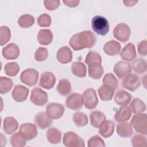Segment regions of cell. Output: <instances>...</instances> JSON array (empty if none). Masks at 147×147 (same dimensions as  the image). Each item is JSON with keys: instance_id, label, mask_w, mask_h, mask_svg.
I'll list each match as a JSON object with an SVG mask.
<instances>
[{"instance_id": "cell-32", "label": "cell", "mask_w": 147, "mask_h": 147, "mask_svg": "<svg viewBox=\"0 0 147 147\" xmlns=\"http://www.w3.org/2000/svg\"><path fill=\"white\" fill-rule=\"evenodd\" d=\"M85 63L88 66H92L95 65L101 64L102 57L98 52L95 51H89L87 53L86 59Z\"/></svg>"}, {"instance_id": "cell-8", "label": "cell", "mask_w": 147, "mask_h": 147, "mask_svg": "<svg viewBox=\"0 0 147 147\" xmlns=\"http://www.w3.org/2000/svg\"><path fill=\"white\" fill-rule=\"evenodd\" d=\"M141 84L140 76L134 74H129L126 75L121 82L122 86L131 91H134L139 88Z\"/></svg>"}, {"instance_id": "cell-26", "label": "cell", "mask_w": 147, "mask_h": 147, "mask_svg": "<svg viewBox=\"0 0 147 147\" xmlns=\"http://www.w3.org/2000/svg\"><path fill=\"white\" fill-rule=\"evenodd\" d=\"M53 35L49 29H42L39 30L37 34V40L41 45H47L51 44L53 40Z\"/></svg>"}, {"instance_id": "cell-17", "label": "cell", "mask_w": 147, "mask_h": 147, "mask_svg": "<svg viewBox=\"0 0 147 147\" xmlns=\"http://www.w3.org/2000/svg\"><path fill=\"white\" fill-rule=\"evenodd\" d=\"M34 122L41 129H45L52 124V119H51L44 111L38 113L34 117Z\"/></svg>"}, {"instance_id": "cell-5", "label": "cell", "mask_w": 147, "mask_h": 147, "mask_svg": "<svg viewBox=\"0 0 147 147\" xmlns=\"http://www.w3.org/2000/svg\"><path fill=\"white\" fill-rule=\"evenodd\" d=\"M48 100V94L39 87H34L32 90L30 96V102L38 106H43Z\"/></svg>"}, {"instance_id": "cell-15", "label": "cell", "mask_w": 147, "mask_h": 147, "mask_svg": "<svg viewBox=\"0 0 147 147\" xmlns=\"http://www.w3.org/2000/svg\"><path fill=\"white\" fill-rule=\"evenodd\" d=\"M2 54L7 60H15L20 55V48L17 44L11 42L2 49Z\"/></svg>"}, {"instance_id": "cell-24", "label": "cell", "mask_w": 147, "mask_h": 147, "mask_svg": "<svg viewBox=\"0 0 147 147\" xmlns=\"http://www.w3.org/2000/svg\"><path fill=\"white\" fill-rule=\"evenodd\" d=\"M121 44L117 41L111 40L106 42L103 46L104 52L109 56L118 55L121 51Z\"/></svg>"}, {"instance_id": "cell-10", "label": "cell", "mask_w": 147, "mask_h": 147, "mask_svg": "<svg viewBox=\"0 0 147 147\" xmlns=\"http://www.w3.org/2000/svg\"><path fill=\"white\" fill-rule=\"evenodd\" d=\"M83 104V96L79 93H72L68 96H67L65 100V105L67 107L74 110L80 109L82 107Z\"/></svg>"}, {"instance_id": "cell-21", "label": "cell", "mask_w": 147, "mask_h": 147, "mask_svg": "<svg viewBox=\"0 0 147 147\" xmlns=\"http://www.w3.org/2000/svg\"><path fill=\"white\" fill-rule=\"evenodd\" d=\"M18 127V122L13 117H6L3 122V129L7 134L14 133Z\"/></svg>"}, {"instance_id": "cell-34", "label": "cell", "mask_w": 147, "mask_h": 147, "mask_svg": "<svg viewBox=\"0 0 147 147\" xmlns=\"http://www.w3.org/2000/svg\"><path fill=\"white\" fill-rule=\"evenodd\" d=\"M57 91L63 96L68 95L71 91V85L69 81L66 79L60 80L57 86Z\"/></svg>"}, {"instance_id": "cell-25", "label": "cell", "mask_w": 147, "mask_h": 147, "mask_svg": "<svg viewBox=\"0 0 147 147\" xmlns=\"http://www.w3.org/2000/svg\"><path fill=\"white\" fill-rule=\"evenodd\" d=\"M117 133L121 137L127 138L133 134V130L130 123L122 122L117 125Z\"/></svg>"}, {"instance_id": "cell-45", "label": "cell", "mask_w": 147, "mask_h": 147, "mask_svg": "<svg viewBox=\"0 0 147 147\" xmlns=\"http://www.w3.org/2000/svg\"><path fill=\"white\" fill-rule=\"evenodd\" d=\"M88 147H96L101 146L105 147V144L102 138H101L98 135H94L88 140Z\"/></svg>"}, {"instance_id": "cell-18", "label": "cell", "mask_w": 147, "mask_h": 147, "mask_svg": "<svg viewBox=\"0 0 147 147\" xmlns=\"http://www.w3.org/2000/svg\"><path fill=\"white\" fill-rule=\"evenodd\" d=\"M120 56L122 59L126 61H131L134 60L137 56L134 45L131 42L127 44L121 51Z\"/></svg>"}, {"instance_id": "cell-39", "label": "cell", "mask_w": 147, "mask_h": 147, "mask_svg": "<svg viewBox=\"0 0 147 147\" xmlns=\"http://www.w3.org/2000/svg\"><path fill=\"white\" fill-rule=\"evenodd\" d=\"M4 71L9 76H15L20 71V66L16 62L7 63L5 65Z\"/></svg>"}, {"instance_id": "cell-1", "label": "cell", "mask_w": 147, "mask_h": 147, "mask_svg": "<svg viewBox=\"0 0 147 147\" xmlns=\"http://www.w3.org/2000/svg\"><path fill=\"white\" fill-rule=\"evenodd\" d=\"M96 41L95 34L91 30H83L73 35L69 41V44L74 51L84 48H90L94 46Z\"/></svg>"}, {"instance_id": "cell-4", "label": "cell", "mask_w": 147, "mask_h": 147, "mask_svg": "<svg viewBox=\"0 0 147 147\" xmlns=\"http://www.w3.org/2000/svg\"><path fill=\"white\" fill-rule=\"evenodd\" d=\"M63 145L67 147H84V141L76 133L69 131L64 134L63 138Z\"/></svg>"}, {"instance_id": "cell-11", "label": "cell", "mask_w": 147, "mask_h": 147, "mask_svg": "<svg viewBox=\"0 0 147 147\" xmlns=\"http://www.w3.org/2000/svg\"><path fill=\"white\" fill-rule=\"evenodd\" d=\"M19 133L26 141H29L37 136V129L32 123H24L20 126Z\"/></svg>"}, {"instance_id": "cell-31", "label": "cell", "mask_w": 147, "mask_h": 147, "mask_svg": "<svg viewBox=\"0 0 147 147\" xmlns=\"http://www.w3.org/2000/svg\"><path fill=\"white\" fill-rule=\"evenodd\" d=\"M131 69L137 74H142L146 71L147 63L145 59L137 58L133 60L131 63Z\"/></svg>"}, {"instance_id": "cell-35", "label": "cell", "mask_w": 147, "mask_h": 147, "mask_svg": "<svg viewBox=\"0 0 147 147\" xmlns=\"http://www.w3.org/2000/svg\"><path fill=\"white\" fill-rule=\"evenodd\" d=\"M34 17L28 14L21 16L18 20V24L22 28H28L32 26L34 23Z\"/></svg>"}, {"instance_id": "cell-19", "label": "cell", "mask_w": 147, "mask_h": 147, "mask_svg": "<svg viewBox=\"0 0 147 147\" xmlns=\"http://www.w3.org/2000/svg\"><path fill=\"white\" fill-rule=\"evenodd\" d=\"M115 127L114 123L110 120L105 119L99 126V133L104 138H109L114 133Z\"/></svg>"}, {"instance_id": "cell-30", "label": "cell", "mask_w": 147, "mask_h": 147, "mask_svg": "<svg viewBox=\"0 0 147 147\" xmlns=\"http://www.w3.org/2000/svg\"><path fill=\"white\" fill-rule=\"evenodd\" d=\"M71 71L72 74L78 77L84 78L86 76L87 68L86 65L82 62L75 61L72 63Z\"/></svg>"}, {"instance_id": "cell-12", "label": "cell", "mask_w": 147, "mask_h": 147, "mask_svg": "<svg viewBox=\"0 0 147 147\" xmlns=\"http://www.w3.org/2000/svg\"><path fill=\"white\" fill-rule=\"evenodd\" d=\"M65 111L64 106L59 103H50L46 107L47 115L52 119H58L60 118Z\"/></svg>"}, {"instance_id": "cell-41", "label": "cell", "mask_w": 147, "mask_h": 147, "mask_svg": "<svg viewBox=\"0 0 147 147\" xmlns=\"http://www.w3.org/2000/svg\"><path fill=\"white\" fill-rule=\"evenodd\" d=\"M10 142L13 147H23L26 145V140L21 136L19 132L14 133L10 137Z\"/></svg>"}, {"instance_id": "cell-51", "label": "cell", "mask_w": 147, "mask_h": 147, "mask_svg": "<svg viewBox=\"0 0 147 147\" xmlns=\"http://www.w3.org/2000/svg\"><path fill=\"white\" fill-rule=\"evenodd\" d=\"M6 144V140L5 138V137L3 136L2 133H1V146H3Z\"/></svg>"}, {"instance_id": "cell-28", "label": "cell", "mask_w": 147, "mask_h": 147, "mask_svg": "<svg viewBox=\"0 0 147 147\" xmlns=\"http://www.w3.org/2000/svg\"><path fill=\"white\" fill-rule=\"evenodd\" d=\"M90 119L91 125L93 127L98 128L101 123L106 119V117L103 113L98 110H95L90 113Z\"/></svg>"}, {"instance_id": "cell-6", "label": "cell", "mask_w": 147, "mask_h": 147, "mask_svg": "<svg viewBox=\"0 0 147 147\" xmlns=\"http://www.w3.org/2000/svg\"><path fill=\"white\" fill-rule=\"evenodd\" d=\"M130 33V28L125 23H120L118 24L113 29L114 37L122 42H126L129 40Z\"/></svg>"}, {"instance_id": "cell-33", "label": "cell", "mask_w": 147, "mask_h": 147, "mask_svg": "<svg viewBox=\"0 0 147 147\" xmlns=\"http://www.w3.org/2000/svg\"><path fill=\"white\" fill-rule=\"evenodd\" d=\"M130 109L134 114H140L144 112L146 110L145 103L140 98H134L130 105Z\"/></svg>"}, {"instance_id": "cell-3", "label": "cell", "mask_w": 147, "mask_h": 147, "mask_svg": "<svg viewBox=\"0 0 147 147\" xmlns=\"http://www.w3.org/2000/svg\"><path fill=\"white\" fill-rule=\"evenodd\" d=\"M131 126L136 132L143 135L147 134V115L145 113L134 115L130 121Z\"/></svg>"}, {"instance_id": "cell-44", "label": "cell", "mask_w": 147, "mask_h": 147, "mask_svg": "<svg viewBox=\"0 0 147 147\" xmlns=\"http://www.w3.org/2000/svg\"><path fill=\"white\" fill-rule=\"evenodd\" d=\"M48 56V49L44 47H39L34 53V59L37 61H43L45 60Z\"/></svg>"}, {"instance_id": "cell-50", "label": "cell", "mask_w": 147, "mask_h": 147, "mask_svg": "<svg viewBox=\"0 0 147 147\" xmlns=\"http://www.w3.org/2000/svg\"><path fill=\"white\" fill-rule=\"evenodd\" d=\"M138 2V1H134L132 0L130 1H123V4L127 7H131L133 6H134Z\"/></svg>"}, {"instance_id": "cell-23", "label": "cell", "mask_w": 147, "mask_h": 147, "mask_svg": "<svg viewBox=\"0 0 147 147\" xmlns=\"http://www.w3.org/2000/svg\"><path fill=\"white\" fill-rule=\"evenodd\" d=\"M131 116V111L127 106H121L114 116V118L117 122H126Z\"/></svg>"}, {"instance_id": "cell-40", "label": "cell", "mask_w": 147, "mask_h": 147, "mask_svg": "<svg viewBox=\"0 0 147 147\" xmlns=\"http://www.w3.org/2000/svg\"><path fill=\"white\" fill-rule=\"evenodd\" d=\"M131 145L134 147H145L147 145V140L142 134H136L131 139Z\"/></svg>"}, {"instance_id": "cell-49", "label": "cell", "mask_w": 147, "mask_h": 147, "mask_svg": "<svg viewBox=\"0 0 147 147\" xmlns=\"http://www.w3.org/2000/svg\"><path fill=\"white\" fill-rule=\"evenodd\" d=\"M63 2L67 6L71 7H75L79 5L80 3L79 0H63Z\"/></svg>"}, {"instance_id": "cell-46", "label": "cell", "mask_w": 147, "mask_h": 147, "mask_svg": "<svg viewBox=\"0 0 147 147\" xmlns=\"http://www.w3.org/2000/svg\"><path fill=\"white\" fill-rule=\"evenodd\" d=\"M51 18L48 14H41L37 18L38 25L41 27H49L51 24Z\"/></svg>"}, {"instance_id": "cell-20", "label": "cell", "mask_w": 147, "mask_h": 147, "mask_svg": "<svg viewBox=\"0 0 147 147\" xmlns=\"http://www.w3.org/2000/svg\"><path fill=\"white\" fill-rule=\"evenodd\" d=\"M56 58L59 63L61 64H67L72 61V52L68 47H63L57 51Z\"/></svg>"}, {"instance_id": "cell-7", "label": "cell", "mask_w": 147, "mask_h": 147, "mask_svg": "<svg viewBox=\"0 0 147 147\" xmlns=\"http://www.w3.org/2000/svg\"><path fill=\"white\" fill-rule=\"evenodd\" d=\"M38 72L34 68H28L23 71L20 75V80L24 84L33 86L37 83Z\"/></svg>"}, {"instance_id": "cell-47", "label": "cell", "mask_w": 147, "mask_h": 147, "mask_svg": "<svg viewBox=\"0 0 147 147\" xmlns=\"http://www.w3.org/2000/svg\"><path fill=\"white\" fill-rule=\"evenodd\" d=\"M45 7L48 10H56L60 5V1L59 0H45L44 1Z\"/></svg>"}, {"instance_id": "cell-9", "label": "cell", "mask_w": 147, "mask_h": 147, "mask_svg": "<svg viewBox=\"0 0 147 147\" xmlns=\"http://www.w3.org/2000/svg\"><path fill=\"white\" fill-rule=\"evenodd\" d=\"M84 103L86 109L92 110L95 109L98 103V99L95 90L94 88H90L86 90L83 92Z\"/></svg>"}, {"instance_id": "cell-42", "label": "cell", "mask_w": 147, "mask_h": 147, "mask_svg": "<svg viewBox=\"0 0 147 147\" xmlns=\"http://www.w3.org/2000/svg\"><path fill=\"white\" fill-rule=\"evenodd\" d=\"M103 84L109 86L116 90L118 86V81L112 73H107L103 77Z\"/></svg>"}, {"instance_id": "cell-13", "label": "cell", "mask_w": 147, "mask_h": 147, "mask_svg": "<svg viewBox=\"0 0 147 147\" xmlns=\"http://www.w3.org/2000/svg\"><path fill=\"white\" fill-rule=\"evenodd\" d=\"M29 89L22 84H17L14 87L11 96L13 99L17 102H24L28 98Z\"/></svg>"}, {"instance_id": "cell-36", "label": "cell", "mask_w": 147, "mask_h": 147, "mask_svg": "<svg viewBox=\"0 0 147 147\" xmlns=\"http://www.w3.org/2000/svg\"><path fill=\"white\" fill-rule=\"evenodd\" d=\"M13 86V80L5 76L0 77V93L5 94L8 93L11 90Z\"/></svg>"}, {"instance_id": "cell-37", "label": "cell", "mask_w": 147, "mask_h": 147, "mask_svg": "<svg viewBox=\"0 0 147 147\" xmlns=\"http://www.w3.org/2000/svg\"><path fill=\"white\" fill-rule=\"evenodd\" d=\"M72 119L75 125L78 127L84 126L88 123V117L87 115L83 112L78 111L74 113Z\"/></svg>"}, {"instance_id": "cell-43", "label": "cell", "mask_w": 147, "mask_h": 147, "mask_svg": "<svg viewBox=\"0 0 147 147\" xmlns=\"http://www.w3.org/2000/svg\"><path fill=\"white\" fill-rule=\"evenodd\" d=\"M11 32L6 26H1L0 28V44L1 46L6 44L10 39Z\"/></svg>"}, {"instance_id": "cell-29", "label": "cell", "mask_w": 147, "mask_h": 147, "mask_svg": "<svg viewBox=\"0 0 147 147\" xmlns=\"http://www.w3.org/2000/svg\"><path fill=\"white\" fill-rule=\"evenodd\" d=\"M47 138L51 144H59L61 140V133L56 127H51L47 130Z\"/></svg>"}, {"instance_id": "cell-22", "label": "cell", "mask_w": 147, "mask_h": 147, "mask_svg": "<svg viewBox=\"0 0 147 147\" xmlns=\"http://www.w3.org/2000/svg\"><path fill=\"white\" fill-rule=\"evenodd\" d=\"M132 98V95L129 92L123 90H118L114 96V102L119 106L127 105Z\"/></svg>"}, {"instance_id": "cell-16", "label": "cell", "mask_w": 147, "mask_h": 147, "mask_svg": "<svg viewBox=\"0 0 147 147\" xmlns=\"http://www.w3.org/2000/svg\"><path fill=\"white\" fill-rule=\"evenodd\" d=\"M55 82L56 77L55 75L51 72L47 71L41 74L39 80V86L49 90L54 86Z\"/></svg>"}, {"instance_id": "cell-38", "label": "cell", "mask_w": 147, "mask_h": 147, "mask_svg": "<svg viewBox=\"0 0 147 147\" xmlns=\"http://www.w3.org/2000/svg\"><path fill=\"white\" fill-rule=\"evenodd\" d=\"M104 70L101 64L88 67V75L92 79H99L103 75Z\"/></svg>"}, {"instance_id": "cell-27", "label": "cell", "mask_w": 147, "mask_h": 147, "mask_svg": "<svg viewBox=\"0 0 147 147\" xmlns=\"http://www.w3.org/2000/svg\"><path fill=\"white\" fill-rule=\"evenodd\" d=\"M114 90H115L113 87L107 85L103 84L98 89V92L102 100L109 101L112 99Z\"/></svg>"}, {"instance_id": "cell-14", "label": "cell", "mask_w": 147, "mask_h": 147, "mask_svg": "<svg viewBox=\"0 0 147 147\" xmlns=\"http://www.w3.org/2000/svg\"><path fill=\"white\" fill-rule=\"evenodd\" d=\"M113 71L119 79H123L131 73V65L124 61H118L114 66Z\"/></svg>"}, {"instance_id": "cell-2", "label": "cell", "mask_w": 147, "mask_h": 147, "mask_svg": "<svg viewBox=\"0 0 147 147\" xmlns=\"http://www.w3.org/2000/svg\"><path fill=\"white\" fill-rule=\"evenodd\" d=\"M91 26L94 32L99 35L105 36L109 31V24L107 20L101 16H95L92 18Z\"/></svg>"}, {"instance_id": "cell-48", "label": "cell", "mask_w": 147, "mask_h": 147, "mask_svg": "<svg viewBox=\"0 0 147 147\" xmlns=\"http://www.w3.org/2000/svg\"><path fill=\"white\" fill-rule=\"evenodd\" d=\"M137 50L139 55L146 56L147 53V41L144 40L138 42L137 45Z\"/></svg>"}]
</instances>
